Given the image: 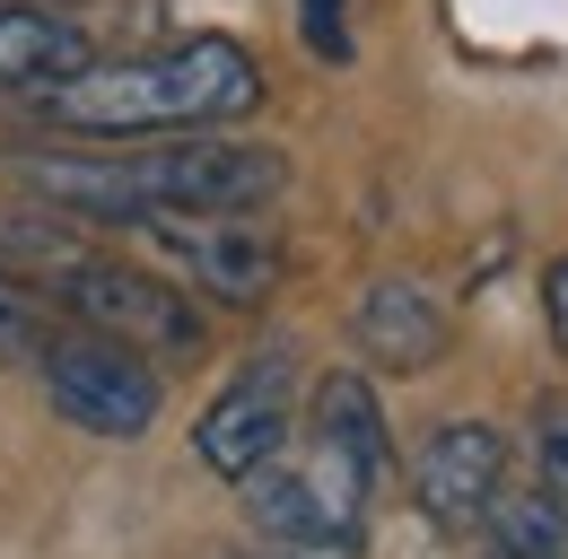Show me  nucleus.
Here are the masks:
<instances>
[{"mask_svg":"<svg viewBox=\"0 0 568 559\" xmlns=\"http://www.w3.org/2000/svg\"><path fill=\"white\" fill-rule=\"evenodd\" d=\"M18 184L53 218H79V227H149V218H184V210L281 202L288 157L263 149V140L166 132L158 149H53V157H18Z\"/></svg>","mask_w":568,"mask_h":559,"instance_id":"1","label":"nucleus"},{"mask_svg":"<svg viewBox=\"0 0 568 559\" xmlns=\"http://www.w3.org/2000/svg\"><path fill=\"white\" fill-rule=\"evenodd\" d=\"M263 105V62L236 35H184L149 44L123 62H79L71 79L36 88V114L53 132L88 140H166V132H219Z\"/></svg>","mask_w":568,"mask_h":559,"instance_id":"2","label":"nucleus"},{"mask_svg":"<svg viewBox=\"0 0 568 559\" xmlns=\"http://www.w3.org/2000/svg\"><path fill=\"white\" fill-rule=\"evenodd\" d=\"M44 288L79 333H105V342L141 349V358H202V306L166 272L105 263V254H62L44 272Z\"/></svg>","mask_w":568,"mask_h":559,"instance_id":"3","label":"nucleus"},{"mask_svg":"<svg viewBox=\"0 0 568 559\" xmlns=\"http://www.w3.org/2000/svg\"><path fill=\"white\" fill-rule=\"evenodd\" d=\"M132 236L149 245V272H166L184 297H211V306H263L288 272V245L263 210H184Z\"/></svg>","mask_w":568,"mask_h":559,"instance_id":"4","label":"nucleus"},{"mask_svg":"<svg viewBox=\"0 0 568 559\" xmlns=\"http://www.w3.org/2000/svg\"><path fill=\"white\" fill-rule=\"evenodd\" d=\"M245 516L272 551H306V559H358L367 551V489L333 464V455H272L263 472H245Z\"/></svg>","mask_w":568,"mask_h":559,"instance_id":"5","label":"nucleus"},{"mask_svg":"<svg viewBox=\"0 0 568 559\" xmlns=\"http://www.w3.org/2000/svg\"><path fill=\"white\" fill-rule=\"evenodd\" d=\"M36 376H44L53 411L71 428H88V437H141V428H158V403H166V385H158V367L141 349L79 333V324H53L36 342Z\"/></svg>","mask_w":568,"mask_h":559,"instance_id":"6","label":"nucleus"},{"mask_svg":"<svg viewBox=\"0 0 568 559\" xmlns=\"http://www.w3.org/2000/svg\"><path fill=\"white\" fill-rule=\"evenodd\" d=\"M288 428H297V367H288V349H263L219 385V403L193 428V455L219 481H245L272 455H288Z\"/></svg>","mask_w":568,"mask_h":559,"instance_id":"7","label":"nucleus"},{"mask_svg":"<svg viewBox=\"0 0 568 559\" xmlns=\"http://www.w3.org/2000/svg\"><path fill=\"white\" fill-rule=\"evenodd\" d=\"M498 481H507V437L490 419H437L420 437V455H412V498L446 533H473L490 516Z\"/></svg>","mask_w":568,"mask_h":559,"instance_id":"8","label":"nucleus"},{"mask_svg":"<svg viewBox=\"0 0 568 559\" xmlns=\"http://www.w3.org/2000/svg\"><path fill=\"white\" fill-rule=\"evenodd\" d=\"M306 446H315V455H333V464H342L367 498L385 489V472H394V428H385V403H376V385H367L358 367L315 376V403H306Z\"/></svg>","mask_w":568,"mask_h":559,"instance_id":"9","label":"nucleus"},{"mask_svg":"<svg viewBox=\"0 0 568 559\" xmlns=\"http://www.w3.org/2000/svg\"><path fill=\"white\" fill-rule=\"evenodd\" d=\"M351 333H358V349H367L376 367L420 376V367H437V358H446V306L428 297L420 280H367Z\"/></svg>","mask_w":568,"mask_h":559,"instance_id":"10","label":"nucleus"},{"mask_svg":"<svg viewBox=\"0 0 568 559\" xmlns=\"http://www.w3.org/2000/svg\"><path fill=\"white\" fill-rule=\"evenodd\" d=\"M79 62H97L79 18H53V9H0V88H27V96H36V88L71 79Z\"/></svg>","mask_w":568,"mask_h":559,"instance_id":"11","label":"nucleus"},{"mask_svg":"<svg viewBox=\"0 0 568 559\" xmlns=\"http://www.w3.org/2000/svg\"><path fill=\"white\" fill-rule=\"evenodd\" d=\"M481 533L498 542V559H568V507L542 481H534V489H507V481H498Z\"/></svg>","mask_w":568,"mask_h":559,"instance_id":"12","label":"nucleus"},{"mask_svg":"<svg viewBox=\"0 0 568 559\" xmlns=\"http://www.w3.org/2000/svg\"><path fill=\"white\" fill-rule=\"evenodd\" d=\"M53 324H44V297H36V280L0 272V358H36V342H44Z\"/></svg>","mask_w":568,"mask_h":559,"instance_id":"13","label":"nucleus"},{"mask_svg":"<svg viewBox=\"0 0 568 559\" xmlns=\"http://www.w3.org/2000/svg\"><path fill=\"white\" fill-rule=\"evenodd\" d=\"M534 481L568 507V394H542V403H534Z\"/></svg>","mask_w":568,"mask_h":559,"instance_id":"14","label":"nucleus"},{"mask_svg":"<svg viewBox=\"0 0 568 559\" xmlns=\"http://www.w3.org/2000/svg\"><path fill=\"white\" fill-rule=\"evenodd\" d=\"M62 254H71V245H62V236H53V227H36V218H9V210H0V272H53V263H62Z\"/></svg>","mask_w":568,"mask_h":559,"instance_id":"15","label":"nucleus"},{"mask_svg":"<svg viewBox=\"0 0 568 559\" xmlns=\"http://www.w3.org/2000/svg\"><path fill=\"white\" fill-rule=\"evenodd\" d=\"M297 27H306V53H315V62H351V27H342V0H297Z\"/></svg>","mask_w":568,"mask_h":559,"instance_id":"16","label":"nucleus"},{"mask_svg":"<svg viewBox=\"0 0 568 559\" xmlns=\"http://www.w3.org/2000/svg\"><path fill=\"white\" fill-rule=\"evenodd\" d=\"M542 315H551V342L568 349V254L551 263V272H542Z\"/></svg>","mask_w":568,"mask_h":559,"instance_id":"17","label":"nucleus"},{"mask_svg":"<svg viewBox=\"0 0 568 559\" xmlns=\"http://www.w3.org/2000/svg\"><path fill=\"white\" fill-rule=\"evenodd\" d=\"M254 559H306V551H254Z\"/></svg>","mask_w":568,"mask_h":559,"instance_id":"18","label":"nucleus"}]
</instances>
